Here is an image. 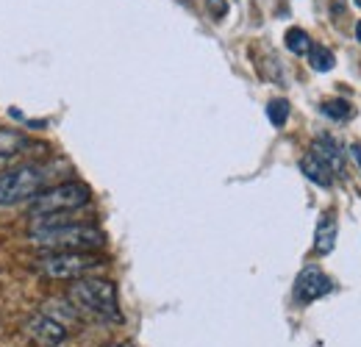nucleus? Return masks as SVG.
<instances>
[{"label":"nucleus","instance_id":"obj_13","mask_svg":"<svg viewBox=\"0 0 361 347\" xmlns=\"http://www.w3.org/2000/svg\"><path fill=\"white\" fill-rule=\"evenodd\" d=\"M283 39H286V47H289L295 56H306L309 47H312V39H309V34H306L303 28H289Z\"/></svg>","mask_w":361,"mask_h":347},{"label":"nucleus","instance_id":"obj_10","mask_svg":"<svg viewBox=\"0 0 361 347\" xmlns=\"http://www.w3.org/2000/svg\"><path fill=\"white\" fill-rule=\"evenodd\" d=\"M336 212H325L319 222H317V233H314V253L317 256H328L334 248H336Z\"/></svg>","mask_w":361,"mask_h":347},{"label":"nucleus","instance_id":"obj_1","mask_svg":"<svg viewBox=\"0 0 361 347\" xmlns=\"http://www.w3.org/2000/svg\"><path fill=\"white\" fill-rule=\"evenodd\" d=\"M31 242L53 250V253H67V250L94 253L97 248H103L106 236L94 225H78V222H70L67 214H56V217L34 219Z\"/></svg>","mask_w":361,"mask_h":347},{"label":"nucleus","instance_id":"obj_19","mask_svg":"<svg viewBox=\"0 0 361 347\" xmlns=\"http://www.w3.org/2000/svg\"><path fill=\"white\" fill-rule=\"evenodd\" d=\"M111 347H134V345H111Z\"/></svg>","mask_w":361,"mask_h":347},{"label":"nucleus","instance_id":"obj_4","mask_svg":"<svg viewBox=\"0 0 361 347\" xmlns=\"http://www.w3.org/2000/svg\"><path fill=\"white\" fill-rule=\"evenodd\" d=\"M92 200L90 186H84L81 181H67V183H59L47 192H39L34 200H31V217H56V214H70L75 209H84Z\"/></svg>","mask_w":361,"mask_h":347},{"label":"nucleus","instance_id":"obj_15","mask_svg":"<svg viewBox=\"0 0 361 347\" xmlns=\"http://www.w3.org/2000/svg\"><path fill=\"white\" fill-rule=\"evenodd\" d=\"M267 117H270V123L275 126V128L286 126V120H289V103H286L283 97L270 100V106H267Z\"/></svg>","mask_w":361,"mask_h":347},{"label":"nucleus","instance_id":"obj_18","mask_svg":"<svg viewBox=\"0 0 361 347\" xmlns=\"http://www.w3.org/2000/svg\"><path fill=\"white\" fill-rule=\"evenodd\" d=\"M356 39H359V42H361V20H359V23H356Z\"/></svg>","mask_w":361,"mask_h":347},{"label":"nucleus","instance_id":"obj_5","mask_svg":"<svg viewBox=\"0 0 361 347\" xmlns=\"http://www.w3.org/2000/svg\"><path fill=\"white\" fill-rule=\"evenodd\" d=\"M106 261L97 253H81V250H67V253H50L37 261V269L50 281H78L97 272Z\"/></svg>","mask_w":361,"mask_h":347},{"label":"nucleus","instance_id":"obj_2","mask_svg":"<svg viewBox=\"0 0 361 347\" xmlns=\"http://www.w3.org/2000/svg\"><path fill=\"white\" fill-rule=\"evenodd\" d=\"M67 300L73 303L75 311L90 314L94 319L103 322H120V298H117V286L106 278H78L70 284L67 289Z\"/></svg>","mask_w":361,"mask_h":347},{"label":"nucleus","instance_id":"obj_7","mask_svg":"<svg viewBox=\"0 0 361 347\" xmlns=\"http://www.w3.org/2000/svg\"><path fill=\"white\" fill-rule=\"evenodd\" d=\"M28 147H31V142L23 130L0 128V173L17 167V162L25 156Z\"/></svg>","mask_w":361,"mask_h":347},{"label":"nucleus","instance_id":"obj_8","mask_svg":"<svg viewBox=\"0 0 361 347\" xmlns=\"http://www.w3.org/2000/svg\"><path fill=\"white\" fill-rule=\"evenodd\" d=\"M312 153H314L317 159L331 170L334 175H339V178H345L348 175V164H345V153L339 150V142L334 139V136H328V133H322V136H317L314 145H312Z\"/></svg>","mask_w":361,"mask_h":347},{"label":"nucleus","instance_id":"obj_9","mask_svg":"<svg viewBox=\"0 0 361 347\" xmlns=\"http://www.w3.org/2000/svg\"><path fill=\"white\" fill-rule=\"evenodd\" d=\"M28 331L34 334V339H39L45 347H56L67 339V328H64L59 319L47 317V314H37V317H31Z\"/></svg>","mask_w":361,"mask_h":347},{"label":"nucleus","instance_id":"obj_20","mask_svg":"<svg viewBox=\"0 0 361 347\" xmlns=\"http://www.w3.org/2000/svg\"><path fill=\"white\" fill-rule=\"evenodd\" d=\"M356 3H359V6H361V0H356Z\"/></svg>","mask_w":361,"mask_h":347},{"label":"nucleus","instance_id":"obj_14","mask_svg":"<svg viewBox=\"0 0 361 347\" xmlns=\"http://www.w3.org/2000/svg\"><path fill=\"white\" fill-rule=\"evenodd\" d=\"M319 109L331 120H350V114H353V106L348 100H325Z\"/></svg>","mask_w":361,"mask_h":347},{"label":"nucleus","instance_id":"obj_3","mask_svg":"<svg viewBox=\"0 0 361 347\" xmlns=\"http://www.w3.org/2000/svg\"><path fill=\"white\" fill-rule=\"evenodd\" d=\"M47 175L45 164H17L0 173V206L8 209L34 200L39 192H45Z\"/></svg>","mask_w":361,"mask_h":347},{"label":"nucleus","instance_id":"obj_6","mask_svg":"<svg viewBox=\"0 0 361 347\" xmlns=\"http://www.w3.org/2000/svg\"><path fill=\"white\" fill-rule=\"evenodd\" d=\"M331 292H334V281L317 267H306L295 281V300L303 305L314 303V300L331 295Z\"/></svg>","mask_w":361,"mask_h":347},{"label":"nucleus","instance_id":"obj_12","mask_svg":"<svg viewBox=\"0 0 361 347\" xmlns=\"http://www.w3.org/2000/svg\"><path fill=\"white\" fill-rule=\"evenodd\" d=\"M306 56H309L312 70H317V73H328V70H334V64H336L334 53H331L328 47H322V44H312Z\"/></svg>","mask_w":361,"mask_h":347},{"label":"nucleus","instance_id":"obj_11","mask_svg":"<svg viewBox=\"0 0 361 347\" xmlns=\"http://www.w3.org/2000/svg\"><path fill=\"white\" fill-rule=\"evenodd\" d=\"M300 173L306 175L309 181H314L317 186H325V189L334 183V173L317 159L314 153H306V156L300 159Z\"/></svg>","mask_w":361,"mask_h":347},{"label":"nucleus","instance_id":"obj_16","mask_svg":"<svg viewBox=\"0 0 361 347\" xmlns=\"http://www.w3.org/2000/svg\"><path fill=\"white\" fill-rule=\"evenodd\" d=\"M206 6H209V11H212V17H214V20H223V17L228 14L226 0H206Z\"/></svg>","mask_w":361,"mask_h":347},{"label":"nucleus","instance_id":"obj_17","mask_svg":"<svg viewBox=\"0 0 361 347\" xmlns=\"http://www.w3.org/2000/svg\"><path fill=\"white\" fill-rule=\"evenodd\" d=\"M350 156H353V162L359 164V170H361V145H350Z\"/></svg>","mask_w":361,"mask_h":347}]
</instances>
